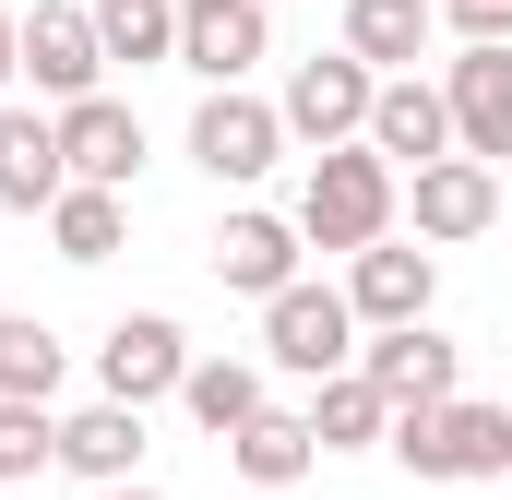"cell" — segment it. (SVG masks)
<instances>
[{
	"mask_svg": "<svg viewBox=\"0 0 512 500\" xmlns=\"http://www.w3.org/2000/svg\"><path fill=\"white\" fill-rule=\"evenodd\" d=\"M393 227V167L370 155V143H346V155H310V191H298V239L310 250H382Z\"/></svg>",
	"mask_w": 512,
	"mask_h": 500,
	"instance_id": "obj_1",
	"label": "cell"
},
{
	"mask_svg": "<svg viewBox=\"0 0 512 500\" xmlns=\"http://www.w3.org/2000/svg\"><path fill=\"white\" fill-rule=\"evenodd\" d=\"M393 453L417 477H501L512 465V405H417V417H393Z\"/></svg>",
	"mask_w": 512,
	"mask_h": 500,
	"instance_id": "obj_2",
	"label": "cell"
},
{
	"mask_svg": "<svg viewBox=\"0 0 512 500\" xmlns=\"http://www.w3.org/2000/svg\"><path fill=\"white\" fill-rule=\"evenodd\" d=\"M370 96H382V72L334 48V60H298V84H286V108H274V120L298 131L310 155H346V143H370Z\"/></svg>",
	"mask_w": 512,
	"mask_h": 500,
	"instance_id": "obj_3",
	"label": "cell"
},
{
	"mask_svg": "<svg viewBox=\"0 0 512 500\" xmlns=\"http://www.w3.org/2000/svg\"><path fill=\"white\" fill-rule=\"evenodd\" d=\"M262 358L298 381H346V358H358V310L334 298V286H286L274 310H262Z\"/></svg>",
	"mask_w": 512,
	"mask_h": 500,
	"instance_id": "obj_4",
	"label": "cell"
},
{
	"mask_svg": "<svg viewBox=\"0 0 512 500\" xmlns=\"http://www.w3.org/2000/svg\"><path fill=\"white\" fill-rule=\"evenodd\" d=\"M24 72H36V96L84 108V96H96V72H108V48H96V12H72V0H36V12H24Z\"/></svg>",
	"mask_w": 512,
	"mask_h": 500,
	"instance_id": "obj_5",
	"label": "cell"
},
{
	"mask_svg": "<svg viewBox=\"0 0 512 500\" xmlns=\"http://www.w3.org/2000/svg\"><path fill=\"white\" fill-rule=\"evenodd\" d=\"M441 108H453V155L501 167L512 155V48H465L453 84H441Z\"/></svg>",
	"mask_w": 512,
	"mask_h": 500,
	"instance_id": "obj_6",
	"label": "cell"
},
{
	"mask_svg": "<svg viewBox=\"0 0 512 500\" xmlns=\"http://www.w3.org/2000/svg\"><path fill=\"white\" fill-rule=\"evenodd\" d=\"M96 381H108V405H155V393H179V381H191V346H179V322H155V310L108 322V346H96Z\"/></svg>",
	"mask_w": 512,
	"mask_h": 500,
	"instance_id": "obj_7",
	"label": "cell"
},
{
	"mask_svg": "<svg viewBox=\"0 0 512 500\" xmlns=\"http://www.w3.org/2000/svg\"><path fill=\"white\" fill-rule=\"evenodd\" d=\"M60 167H72V191H131V167H143V120H131L120 96L60 108Z\"/></svg>",
	"mask_w": 512,
	"mask_h": 500,
	"instance_id": "obj_8",
	"label": "cell"
},
{
	"mask_svg": "<svg viewBox=\"0 0 512 500\" xmlns=\"http://www.w3.org/2000/svg\"><path fill=\"white\" fill-rule=\"evenodd\" d=\"M358 381L382 393L393 417H417V405H453V346H441L429 322H405V334H382V346H358Z\"/></svg>",
	"mask_w": 512,
	"mask_h": 500,
	"instance_id": "obj_9",
	"label": "cell"
},
{
	"mask_svg": "<svg viewBox=\"0 0 512 500\" xmlns=\"http://www.w3.org/2000/svg\"><path fill=\"white\" fill-rule=\"evenodd\" d=\"M60 191H72L60 120H48V108H0V215H48Z\"/></svg>",
	"mask_w": 512,
	"mask_h": 500,
	"instance_id": "obj_10",
	"label": "cell"
},
{
	"mask_svg": "<svg viewBox=\"0 0 512 500\" xmlns=\"http://www.w3.org/2000/svg\"><path fill=\"white\" fill-rule=\"evenodd\" d=\"M370 155H405V167H441L453 155V108H441V84H417V72H393L382 96H370Z\"/></svg>",
	"mask_w": 512,
	"mask_h": 500,
	"instance_id": "obj_11",
	"label": "cell"
},
{
	"mask_svg": "<svg viewBox=\"0 0 512 500\" xmlns=\"http://www.w3.org/2000/svg\"><path fill=\"white\" fill-rule=\"evenodd\" d=\"M274 143H286V120H274L262 96H203V108H191V155H203L215 179H262Z\"/></svg>",
	"mask_w": 512,
	"mask_h": 500,
	"instance_id": "obj_12",
	"label": "cell"
},
{
	"mask_svg": "<svg viewBox=\"0 0 512 500\" xmlns=\"http://www.w3.org/2000/svg\"><path fill=\"white\" fill-rule=\"evenodd\" d=\"M429 286H441V262L429 250H358V274H346V310L358 322H382V334H405V322H429Z\"/></svg>",
	"mask_w": 512,
	"mask_h": 500,
	"instance_id": "obj_13",
	"label": "cell"
},
{
	"mask_svg": "<svg viewBox=\"0 0 512 500\" xmlns=\"http://www.w3.org/2000/svg\"><path fill=\"white\" fill-rule=\"evenodd\" d=\"M215 274L274 310V298L298 286V227H286V215H227V227H215Z\"/></svg>",
	"mask_w": 512,
	"mask_h": 500,
	"instance_id": "obj_14",
	"label": "cell"
},
{
	"mask_svg": "<svg viewBox=\"0 0 512 500\" xmlns=\"http://www.w3.org/2000/svg\"><path fill=\"white\" fill-rule=\"evenodd\" d=\"M262 48H274L262 0H227V12H191V24H179V72H203L215 96H239V72H251Z\"/></svg>",
	"mask_w": 512,
	"mask_h": 500,
	"instance_id": "obj_15",
	"label": "cell"
},
{
	"mask_svg": "<svg viewBox=\"0 0 512 500\" xmlns=\"http://www.w3.org/2000/svg\"><path fill=\"white\" fill-rule=\"evenodd\" d=\"M60 465L84 477V489H131V465H143V405H84V417H60Z\"/></svg>",
	"mask_w": 512,
	"mask_h": 500,
	"instance_id": "obj_16",
	"label": "cell"
},
{
	"mask_svg": "<svg viewBox=\"0 0 512 500\" xmlns=\"http://www.w3.org/2000/svg\"><path fill=\"white\" fill-rule=\"evenodd\" d=\"M489 215H501V167H477V155L417 167V239H477Z\"/></svg>",
	"mask_w": 512,
	"mask_h": 500,
	"instance_id": "obj_17",
	"label": "cell"
},
{
	"mask_svg": "<svg viewBox=\"0 0 512 500\" xmlns=\"http://www.w3.org/2000/svg\"><path fill=\"white\" fill-rule=\"evenodd\" d=\"M227 453H239V477H251V489H298L322 441H310V417H286V405H262V417L239 429V441H227Z\"/></svg>",
	"mask_w": 512,
	"mask_h": 500,
	"instance_id": "obj_18",
	"label": "cell"
},
{
	"mask_svg": "<svg viewBox=\"0 0 512 500\" xmlns=\"http://www.w3.org/2000/svg\"><path fill=\"white\" fill-rule=\"evenodd\" d=\"M429 0H346V60H370V72H393V60H417L429 48Z\"/></svg>",
	"mask_w": 512,
	"mask_h": 500,
	"instance_id": "obj_19",
	"label": "cell"
},
{
	"mask_svg": "<svg viewBox=\"0 0 512 500\" xmlns=\"http://www.w3.org/2000/svg\"><path fill=\"white\" fill-rule=\"evenodd\" d=\"M179 405H191V417H203L215 441H239V429L262 417V370H251V358H191V381H179Z\"/></svg>",
	"mask_w": 512,
	"mask_h": 500,
	"instance_id": "obj_20",
	"label": "cell"
},
{
	"mask_svg": "<svg viewBox=\"0 0 512 500\" xmlns=\"http://www.w3.org/2000/svg\"><path fill=\"white\" fill-rule=\"evenodd\" d=\"M60 370H72V358H60V334H48V322H24V310H0V405H48Z\"/></svg>",
	"mask_w": 512,
	"mask_h": 500,
	"instance_id": "obj_21",
	"label": "cell"
},
{
	"mask_svg": "<svg viewBox=\"0 0 512 500\" xmlns=\"http://www.w3.org/2000/svg\"><path fill=\"white\" fill-rule=\"evenodd\" d=\"M96 48L108 60H179V0H96Z\"/></svg>",
	"mask_w": 512,
	"mask_h": 500,
	"instance_id": "obj_22",
	"label": "cell"
},
{
	"mask_svg": "<svg viewBox=\"0 0 512 500\" xmlns=\"http://www.w3.org/2000/svg\"><path fill=\"white\" fill-rule=\"evenodd\" d=\"M310 441L322 453H358V441H393V405L370 393V381L346 370V381H322V405H310Z\"/></svg>",
	"mask_w": 512,
	"mask_h": 500,
	"instance_id": "obj_23",
	"label": "cell"
},
{
	"mask_svg": "<svg viewBox=\"0 0 512 500\" xmlns=\"http://www.w3.org/2000/svg\"><path fill=\"white\" fill-rule=\"evenodd\" d=\"M48 239H60V262H108L120 250V191H60L48 203Z\"/></svg>",
	"mask_w": 512,
	"mask_h": 500,
	"instance_id": "obj_24",
	"label": "cell"
},
{
	"mask_svg": "<svg viewBox=\"0 0 512 500\" xmlns=\"http://www.w3.org/2000/svg\"><path fill=\"white\" fill-rule=\"evenodd\" d=\"M36 465H60V417L48 405H0V477H36Z\"/></svg>",
	"mask_w": 512,
	"mask_h": 500,
	"instance_id": "obj_25",
	"label": "cell"
},
{
	"mask_svg": "<svg viewBox=\"0 0 512 500\" xmlns=\"http://www.w3.org/2000/svg\"><path fill=\"white\" fill-rule=\"evenodd\" d=\"M441 24L465 48H512V0H441Z\"/></svg>",
	"mask_w": 512,
	"mask_h": 500,
	"instance_id": "obj_26",
	"label": "cell"
},
{
	"mask_svg": "<svg viewBox=\"0 0 512 500\" xmlns=\"http://www.w3.org/2000/svg\"><path fill=\"white\" fill-rule=\"evenodd\" d=\"M12 72H24V24L0 12V84H12Z\"/></svg>",
	"mask_w": 512,
	"mask_h": 500,
	"instance_id": "obj_27",
	"label": "cell"
},
{
	"mask_svg": "<svg viewBox=\"0 0 512 500\" xmlns=\"http://www.w3.org/2000/svg\"><path fill=\"white\" fill-rule=\"evenodd\" d=\"M191 12H227V0H179V24H191Z\"/></svg>",
	"mask_w": 512,
	"mask_h": 500,
	"instance_id": "obj_28",
	"label": "cell"
},
{
	"mask_svg": "<svg viewBox=\"0 0 512 500\" xmlns=\"http://www.w3.org/2000/svg\"><path fill=\"white\" fill-rule=\"evenodd\" d=\"M96 500H155V489H96Z\"/></svg>",
	"mask_w": 512,
	"mask_h": 500,
	"instance_id": "obj_29",
	"label": "cell"
}]
</instances>
